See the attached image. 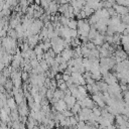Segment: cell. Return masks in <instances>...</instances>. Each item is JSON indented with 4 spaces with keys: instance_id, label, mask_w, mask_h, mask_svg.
Here are the masks:
<instances>
[{
    "instance_id": "obj_1",
    "label": "cell",
    "mask_w": 129,
    "mask_h": 129,
    "mask_svg": "<svg viewBox=\"0 0 129 129\" xmlns=\"http://www.w3.org/2000/svg\"><path fill=\"white\" fill-rule=\"evenodd\" d=\"M113 8L119 15H124V14L129 13V8H127V6H123V5H119V4L115 3V4H113Z\"/></svg>"
},
{
    "instance_id": "obj_2",
    "label": "cell",
    "mask_w": 129,
    "mask_h": 129,
    "mask_svg": "<svg viewBox=\"0 0 129 129\" xmlns=\"http://www.w3.org/2000/svg\"><path fill=\"white\" fill-rule=\"evenodd\" d=\"M54 109L57 112H62L66 109H68V105H67V103H66V101L63 99H58L54 103Z\"/></svg>"
},
{
    "instance_id": "obj_3",
    "label": "cell",
    "mask_w": 129,
    "mask_h": 129,
    "mask_svg": "<svg viewBox=\"0 0 129 129\" xmlns=\"http://www.w3.org/2000/svg\"><path fill=\"white\" fill-rule=\"evenodd\" d=\"M104 79H105V82H106L108 85H113V84L117 83L116 77H115L114 75L110 74V73H108L107 75H105V76H104Z\"/></svg>"
},
{
    "instance_id": "obj_4",
    "label": "cell",
    "mask_w": 129,
    "mask_h": 129,
    "mask_svg": "<svg viewBox=\"0 0 129 129\" xmlns=\"http://www.w3.org/2000/svg\"><path fill=\"white\" fill-rule=\"evenodd\" d=\"M19 105H20V107L18 109V112H19L20 116H27L28 115V107L25 104H23V102Z\"/></svg>"
},
{
    "instance_id": "obj_5",
    "label": "cell",
    "mask_w": 129,
    "mask_h": 129,
    "mask_svg": "<svg viewBox=\"0 0 129 129\" xmlns=\"http://www.w3.org/2000/svg\"><path fill=\"white\" fill-rule=\"evenodd\" d=\"M53 97L55 98V99H63V97H64V91H62V90H56V91H54L53 92Z\"/></svg>"
},
{
    "instance_id": "obj_6",
    "label": "cell",
    "mask_w": 129,
    "mask_h": 129,
    "mask_svg": "<svg viewBox=\"0 0 129 129\" xmlns=\"http://www.w3.org/2000/svg\"><path fill=\"white\" fill-rule=\"evenodd\" d=\"M81 109H82V107H81V104H80L78 101H77V102L74 104V106L71 108V110H72V112H73L74 114H77V113H79Z\"/></svg>"
},
{
    "instance_id": "obj_7",
    "label": "cell",
    "mask_w": 129,
    "mask_h": 129,
    "mask_svg": "<svg viewBox=\"0 0 129 129\" xmlns=\"http://www.w3.org/2000/svg\"><path fill=\"white\" fill-rule=\"evenodd\" d=\"M68 26L72 29H78V21L75 20L74 18H71L69 23H68Z\"/></svg>"
},
{
    "instance_id": "obj_8",
    "label": "cell",
    "mask_w": 129,
    "mask_h": 129,
    "mask_svg": "<svg viewBox=\"0 0 129 129\" xmlns=\"http://www.w3.org/2000/svg\"><path fill=\"white\" fill-rule=\"evenodd\" d=\"M7 104H8V106L11 108V110H13V109H16V101H15V99L14 98H8L7 99Z\"/></svg>"
},
{
    "instance_id": "obj_9",
    "label": "cell",
    "mask_w": 129,
    "mask_h": 129,
    "mask_svg": "<svg viewBox=\"0 0 129 129\" xmlns=\"http://www.w3.org/2000/svg\"><path fill=\"white\" fill-rule=\"evenodd\" d=\"M7 36H10L11 38H14L16 39L17 38V32H16V29L15 28H10L7 32Z\"/></svg>"
},
{
    "instance_id": "obj_10",
    "label": "cell",
    "mask_w": 129,
    "mask_h": 129,
    "mask_svg": "<svg viewBox=\"0 0 129 129\" xmlns=\"http://www.w3.org/2000/svg\"><path fill=\"white\" fill-rule=\"evenodd\" d=\"M14 99H15V101H16V103H17L18 105L21 104V103L23 102V94H21L20 92L17 93V94H15V95H14Z\"/></svg>"
},
{
    "instance_id": "obj_11",
    "label": "cell",
    "mask_w": 129,
    "mask_h": 129,
    "mask_svg": "<svg viewBox=\"0 0 129 129\" xmlns=\"http://www.w3.org/2000/svg\"><path fill=\"white\" fill-rule=\"evenodd\" d=\"M70 19H71V18H68V17H66L64 15H61V16L59 17V22L61 23V25L68 26V23H69Z\"/></svg>"
},
{
    "instance_id": "obj_12",
    "label": "cell",
    "mask_w": 129,
    "mask_h": 129,
    "mask_svg": "<svg viewBox=\"0 0 129 129\" xmlns=\"http://www.w3.org/2000/svg\"><path fill=\"white\" fill-rule=\"evenodd\" d=\"M4 86H5V88H6L7 90H12V88H13V81L7 80L6 83L4 84Z\"/></svg>"
},
{
    "instance_id": "obj_13",
    "label": "cell",
    "mask_w": 129,
    "mask_h": 129,
    "mask_svg": "<svg viewBox=\"0 0 129 129\" xmlns=\"http://www.w3.org/2000/svg\"><path fill=\"white\" fill-rule=\"evenodd\" d=\"M121 21L125 24H129V13L128 14H124L121 15Z\"/></svg>"
},
{
    "instance_id": "obj_14",
    "label": "cell",
    "mask_w": 129,
    "mask_h": 129,
    "mask_svg": "<svg viewBox=\"0 0 129 129\" xmlns=\"http://www.w3.org/2000/svg\"><path fill=\"white\" fill-rule=\"evenodd\" d=\"M57 87H58V89H59V90H62V91H66V90L68 89V85H67V83H66V82H63V83H61V84L57 85Z\"/></svg>"
},
{
    "instance_id": "obj_15",
    "label": "cell",
    "mask_w": 129,
    "mask_h": 129,
    "mask_svg": "<svg viewBox=\"0 0 129 129\" xmlns=\"http://www.w3.org/2000/svg\"><path fill=\"white\" fill-rule=\"evenodd\" d=\"M21 79H22L23 81H26V80L28 79V74L26 73V71H24L23 73H21Z\"/></svg>"
},
{
    "instance_id": "obj_16",
    "label": "cell",
    "mask_w": 129,
    "mask_h": 129,
    "mask_svg": "<svg viewBox=\"0 0 129 129\" xmlns=\"http://www.w3.org/2000/svg\"><path fill=\"white\" fill-rule=\"evenodd\" d=\"M54 78H55V80L57 81V80H59V79H62V74H58V73H56L55 74V76H54Z\"/></svg>"
}]
</instances>
